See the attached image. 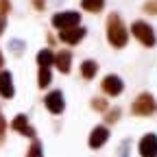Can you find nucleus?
Here are the masks:
<instances>
[{"mask_svg": "<svg viewBox=\"0 0 157 157\" xmlns=\"http://www.w3.org/2000/svg\"><path fill=\"white\" fill-rule=\"evenodd\" d=\"M0 94H2L5 98L13 96V81H11L9 72H0Z\"/></svg>", "mask_w": 157, "mask_h": 157, "instance_id": "obj_11", "label": "nucleus"}, {"mask_svg": "<svg viewBox=\"0 0 157 157\" xmlns=\"http://www.w3.org/2000/svg\"><path fill=\"white\" fill-rule=\"evenodd\" d=\"M140 155L142 157H157V135L148 133L140 142Z\"/></svg>", "mask_w": 157, "mask_h": 157, "instance_id": "obj_5", "label": "nucleus"}, {"mask_svg": "<svg viewBox=\"0 0 157 157\" xmlns=\"http://www.w3.org/2000/svg\"><path fill=\"white\" fill-rule=\"evenodd\" d=\"M83 37H85V29H81V26L59 31V39H61V42H66V44H78Z\"/></svg>", "mask_w": 157, "mask_h": 157, "instance_id": "obj_6", "label": "nucleus"}, {"mask_svg": "<svg viewBox=\"0 0 157 157\" xmlns=\"http://www.w3.org/2000/svg\"><path fill=\"white\" fill-rule=\"evenodd\" d=\"M144 11H146V13H157V0L146 2V5H144Z\"/></svg>", "mask_w": 157, "mask_h": 157, "instance_id": "obj_19", "label": "nucleus"}, {"mask_svg": "<svg viewBox=\"0 0 157 157\" xmlns=\"http://www.w3.org/2000/svg\"><path fill=\"white\" fill-rule=\"evenodd\" d=\"M131 33H133L137 39H140L144 46H148V48L155 46V33H153V29H151L146 22H142V20H140V22H133Z\"/></svg>", "mask_w": 157, "mask_h": 157, "instance_id": "obj_3", "label": "nucleus"}, {"mask_svg": "<svg viewBox=\"0 0 157 157\" xmlns=\"http://www.w3.org/2000/svg\"><path fill=\"white\" fill-rule=\"evenodd\" d=\"M81 7H83L85 11L98 13V11H103V7H105V0H81Z\"/></svg>", "mask_w": 157, "mask_h": 157, "instance_id": "obj_13", "label": "nucleus"}, {"mask_svg": "<svg viewBox=\"0 0 157 157\" xmlns=\"http://www.w3.org/2000/svg\"><path fill=\"white\" fill-rule=\"evenodd\" d=\"M118 116H120V111L113 109L111 113H107V122H116V120H118Z\"/></svg>", "mask_w": 157, "mask_h": 157, "instance_id": "obj_20", "label": "nucleus"}, {"mask_svg": "<svg viewBox=\"0 0 157 157\" xmlns=\"http://www.w3.org/2000/svg\"><path fill=\"white\" fill-rule=\"evenodd\" d=\"M46 107L52 113H61L63 111V94L61 92H50L46 96Z\"/></svg>", "mask_w": 157, "mask_h": 157, "instance_id": "obj_8", "label": "nucleus"}, {"mask_svg": "<svg viewBox=\"0 0 157 157\" xmlns=\"http://www.w3.org/2000/svg\"><path fill=\"white\" fill-rule=\"evenodd\" d=\"M0 66H2V55H0Z\"/></svg>", "mask_w": 157, "mask_h": 157, "instance_id": "obj_23", "label": "nucleus"}, {"mask_svg": "<svg viewBox=\"0 0 157 157\" xmlns=\"http://www.w3.org/2000/svg\"><path fill=\"white\" fill-rule=\"evenodd\" d=\"M107 137H109V131H107L105 127H96V129L92 131V135H90V146H92V148L103 146V144L107 142Z\"/></svg>", "mask_w": 157, "mask_h": 157, "instance_id": "obj_9", "label": "nucleus"}, {"mask_svg": "<svg viewBox=\"0 0 157 157\" xmlns=\"http://www.w3.org/2000/svg\"><path fill=\"white\" fill-rule=\"evenodd\" d=\"M122 81H120V76H116V74H109V76H105L103 78V90H105V94H109V96H118L122 92Z\"/></svg>", "mask_w": 157, "mask_h": 157, "instance_id": "obj_7", "label": "nucleus"}, {"mask_svg": "<svg viewBox=\"0 0 157 157\" xmlns=\"http://www.w3.org/2000/svg\"><path fill=\"white\" fill-rule=\"evenodd\" d=\"M96 70H98V66H96V61H83V66H81V74L85 76V78H94V74H96Z\"/></svg>", "mask_w": 157, "mask_h": 157, "instance_id": "obj_15", "label": "nucleus"}, {"mask_svg": "<svg viewBox=\"0 0 157 157\" xmlns=\"http://www.w3.org/2000/svg\"><path fill=\"white\" fill-rule=\"evenodd\" d=\"M35 7H37V9H39V7L44 9V0H35Z\"/></svg>", "mask_w": 157, "mask_h": 157, "instance_id": "obj_22", "label": "nucleus"}, {"mask_svg": "<svg viewBox=\"0 0 157 157\" xmlns=\"http://www.w3.org/2000/svg\"><path fill=\"white\" fill-rule=\"evenodd\" d=\"M37 63H39V68H48V66H52L55 63V55L50 52V50H42L37 55Z\"/></svg>", "mask_w": 157, "mask_h": 157, "instance_id": "obj_14", "label": "nucleus"}, {"mask_svg": "<svg viewBox=\"0 0 157 157\" xmlns=\"http://www.w3.org/2000/svg\"><path fill=\"white\" fill-rule=\"evenodd\" d=\"M78 22H81V13H76V11H63L52 17V26H57L59 31L74 29V26H78Z\"/></svg>", "mask_w": 157, "mask_h": 157, "instance_id": "obj_2", "label": "nucleus"}, {"mask_svg": "<svg viewBox=\"0 0 157 157\" xmlns=\"http://www.w3.org/2000/svg\"><path fill=\"white\" fill-rule=\"evenodd\" d=\"M92 107L98 109V111H103V109H107V103L103 101V98H94V101H92Z\"/></svg>", "mask_w": 157, "mask_h": 157, "instance_id": "obj_18", "label": "nucleus"}, {"mask_svg": "<svg viewBox=\"0 0 157 157\" xmlns=\"http://www.w3.org/2000/svg\"><path fill=\"white\" fill-rule=\"evenodd\" d=\"M155 101H153V96L151 94H140L135 98V103H133V113H137V116H148V113H153L155 111Z\"/></svg>", "mask_w": 157, "mask_h": 157, "instance_id": "obj_4", "label": "nucleus"}, {"mask_svg": "<svg viewBox=\"0 0 157 157\" xmlns=\"http://www.w3.org/2000/svg\"><path fill=\"white\" fill-rule=\"evenodd\" d=\"M55 63L61 72H70V63H72V52L70 50H61L59 55H55Z\"/></svg>", "mask_w": 157, "mask_h": 157, "instance_id": "obj_10", "label": "nucleus"}, {"mask_svg": "<svg viewBox=\"0 0 157 157\" xmlns=\"http://www.w3.org/2000/svg\"><path fill=\"white\" fill-rule=\"evenodd\" d=\"M37 83H39V87H46V85L50 83V70H48V68H39Z\"/></svg>", "mask_w": 157, "mask_h": 157, "instance_id": "obj_16", "label": "nucleus"}, {"mask_svg": "<svg viewBox=\"0 0 157 157\" xmlns=\"http://www.w3.org/2000/svg\"><path fill=\"white\" fill-rule=\"evenodd\" d=\"M107 39L111 42V46H116V48H122L127 44V39H129L127 26L122 24L120 15H116V13H111L109 20H107Z\"/></svg>", "mask_w": 157, "mask_h": 157, "instance_id": "obj_1", "label": "nucleus"}, {"mask_svg": "<svg viewBox=\"0 0 157 157\" xmlns=\"http://www.w3.org/2000/svg\"><path fill=\"white\" fill-rule=\"evenodd\" d=\"M2 29H5V17H2V13H0V33H2Z\"/></svg>", "mask_w": 157, "mask_h": 157, "instance_id": "obj_21", "label": "nucleus"}, {"mask_svg": "<svg viewBox=\"0 0 157 157\" xmlns=\"http://www.w3.org/2000/svg\"><path fill=\"white\" fill-rule=\"evenodd\" d=\"M29 157H42V144H39V142H33V144H31Z\"/></svg>", "mask_w": 157, "mask_h": 157, "instance_id": "obj_17", "label": "nucleus"}, {"mask_svg": "<svg viewBox=\"0 0 157 157\" xmlns=\"http://www.w3.org/2000/svg\"><path fill=\"white\" fill-rule=\"evenodd\" d=\"M13 129H15V131H20V133H24V135H29V137H33V135H35V131L29 127L26 116H17L15 120H13Z\"/></svg>", "mask_w": 157, "mask_h": 157, "instance_id": "obj_12", "label": "nucleus"}]
</instances>
